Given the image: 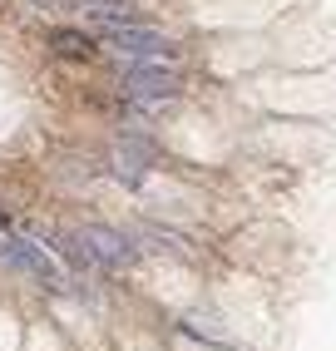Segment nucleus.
<instances>
[{"mask_svg":"<svg viewBox=\"0 0 336 351\" xmlns=\"http://www.w3.org/2000/svg\"><path fill=\"white\" fill-rule=\"evenodd\" d=\"M124 89H129V99H139V104H158V99L178 95V75L163 69V60H139V64H129Z\"/></svg>","mask_w":336,"mask_h":351,"instance_id":"f257e3e1","label":"nucleus"},{"mask_svg":"<svg viewBox=\"0 0 336 351\" xmlns=\"http://www.w3.org/2000/svg\"><path fill=\"white\" fill-rule=\"evenodd\" d=\"M104 35H109L124 55H134V60H163V55H168V40H163L158 30H139V25H119V20H109Z\"/></svg>","mask_w":336,"mask_h":351,"instance_id":"f03ea898","label":"nucleus"},{"mask_svg":"<svg viewBox=\"0 0 336 351\" xmlns=\"http://www.w3.org/2000/svg\"><path fill=\"white\" fill-rule=\"evenodd\" d=\"M0 252L10 257L15 267H25V272H35L40 282H50V287H60V267L50 263V257H45L35 243H20V238H0Z\"/></svg>","mask_w":336,"mask_h":351,"instance_id":"7ed1b4c3","label":"nucleus"},{"mask_svg":"<svg viewBox=\"0 0 336 351\" xmlns=\"http://www.w3.org/2000/svg\"><path fill=\"white\" fill-rule=\"evenodd\" d=\"M84 243H89V252H99L104 263H124L129 257V247L114 238V232H104V228H84Z\"/></svg>","mask_w":336,"mask_h":351,"instance_id":"20e7f679","label":"nucleus"},{"mask_svg":"<svg viewBox=\"0 0 336 351\" xmlns=\"http://www.w3.org/2000/svg\"><path fill=\"white\" fill-rule=\"evenodd\" d=\"M55 45H60V50H69V55H89V45H84L80 35H69V30H60V35H55Z\"/></svg>","mask_w":336,"mask_h":351,"instance_id":"39448f33","label":"nucleus"}]
</instances>
